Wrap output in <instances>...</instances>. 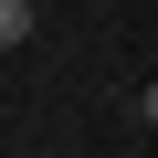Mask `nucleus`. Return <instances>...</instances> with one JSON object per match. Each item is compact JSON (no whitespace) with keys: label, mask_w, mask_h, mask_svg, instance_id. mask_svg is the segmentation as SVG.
<instances>
[{"label":"nucleus","mask_w":158,"mask_h":158,"mask_svg":"<svg viewBox=\"0 0 158 158\" xmlns=\"http://www.w3.org/2000/svg\"><path fill=\"white\" fill-rule=\"evenodd\" d=\"M137 116H148V127H158V85H148V95H137Z\"/></svg>","instance_id":"obj_2"},{"label":"nucleus","mask_w":158,"mask_h":158,"mask_svg":"<svg viewBox=\"0 0 158 158\" xmlns=\"http://www.w3.org/2000/svg\"><path fill=\"white\" fill-rule=\"evenodd\" d=\"M0 42H11V53L32 42V0H0Z\"/></svg>","instance_id":"obj_1"}]
</instances>
